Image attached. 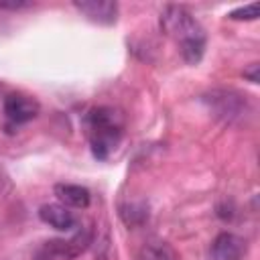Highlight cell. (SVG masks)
I'll return each instance as SVG.
<instances>
[{
	"label": "cell",
	"instance_id": "cell-6",
	"mask_svg": "<svg viewBox=\"0 0 260 260\" xmlns=\"http://www.w3.org/2000/svg\"><path fill=\"white\" fill-rule=\"evenodd\" d=\"M73 6L87 20L95 24H114L118 16V4L110 0H85V2H73Z\"/></svg>",
	"mask_w": 260,
	"mask_h": 260
},
{
	"label": "cell",
	"instance_id": "cell-9",
	"mask_svg": "<svg viewBox=\"0 0 260 260\" xmlns=\"http://www.w3.org/2000/svg\"><path fill=\"white\" fill-rule=\"evenodd\" d=\"M89 244V234H77L71 240H55V242H47L45 250L49 256H57V258H75L79 256Z\"/></svg>",
	"mask_w": 260,
	"mask_h": 260
},
{
	"label": "cell",
	"instance_id": "cell-12",
	"mask_svg": "<svg viewBox=\"0 0 260 260\" xmlns=\"http://www.w3.org/2000/svg\"><path fill=\"white\" fill-rule=\"evenodd\" d=\"M32 2L26 0H0V8L4 10H22V8H30Z\"/></svg>",
	"mask_w": 260,
	"mask_h": 260
},
{
	"label": "cell",
	"instance_id": "cell-8",
	"mask_svg": "<svg viewBox=\"0 0 260 260\" xmlns=\"http://www.w3.org/2000/svg\"><path fill=\"white\" fill-rule=\"evenodd\" d=\"M55 197L61 201V205L65 207H73V209H85L91 201V195L85 187L75 185V183H57L53 187Z\"/></svg>",
	"mask_w": 260,
	"mask_h": 260
},
{
	"label": "cell",
	"instance_id": "cell-13",
	"mask_svg": "<svg viewBox=\"0 0 260 260\" xmlns=\"http://www.w3.org/2000/svg\"><path fill=\"white\" fill-rule=\"evenodd\" d=\"M244 77L252 83H258L260 81V65L258 63H252L248 69H244Z\"/></svg>",
	"mask_w": 260,
	"mask_h": 260
},
{
	"label": "cell",
	"instance_id": "cell-1",
	"mask_svg": "<svg viewBox=\"0 0 260 260\" xmlns=\"http://www.w3.org/2000/svg\"><path fill=\"white\" fill-rule=\"evenodd\" d=\"M87 130H89V144H91L93 156L100 160H106L122 136L120 114L106 106L93 108L87 114Z\"/></svg>",
	"mask_w": 260,
	"mask_h": 260
},
{
	"label": "cell",
	"instance_id": "cell-2",
	"mask_svg": "<svg viewBox=\"0 0 260 260\" xmlns=\"http://www.w3.org/2000/svg\"><path fill=\"white\" fill-rule=\"evenodd\" d=\"M160 28L169 37L179 41V47L193 41H203L205 32L201 24L195 20V16L185 10L183 6H167L160 14Z\"/></svg>",
	"mask_w": 260,
	"mask_h": 260
},
{
	"label": "cell",
	"instance_id": "cell-4",
	"mask_svg": "<svg viewBox=\"0 0 260 260\" xmlns=\"http://www.w3.org/2000/svg\"><path fill=\"white\" fill-rule=\"evenodd\" d=\"M2 110H4V116L8 122H12L14 126L18 124H26L30 120H35L39 116V102L26 93H8L4 98V104H2Z\"/></svg>",
	"mask_w": 260,
	"mask_h": 260
},
{
	"label": "cell",
	"instance_id": "cell-10",
	"mask_svg": "<svg viewBox=\"0 0 260 260\" xmlns=\"http://www.w3.org/2000/svg\"><path fill=\"white\" fill-rule=\"evenodd\" d=\"M140 260H181V258L167 242L152 240L144 244V248L140 250Z\"/></svg>",
	"mask_w": 260,
	"mask_h": 260
},
{
	"label": "cell",
	"instance_id": "cell-7",
	"mask_svg": "<svg viewBox=\"0 0 260 260\" xmlns=\"http://www.w3.org/2000/svg\"><path fill=\"white\" fill-rule=\"evenodd\" d=\"M39 217H41L43 223H47L49 228H53L57 232H71L77 225V217L73 215V211H69V207H65L61 203L41 205Z\"/></svg>",
	"mask_w": 260,
	"mask_h": 260
},
{
	"label": "cell",
	"instance_id": "cell-11",
	"mask_svg": "<svg viewBox=\"0 0 260 260\" xmlns=\"http://www.w3.org/2000/svg\"><path fill=\"white\" fill-rule=\"evenodd\" d=\"M258 12H260V4L258 2H252V4H246L242 8L232 10L228 16L232 20H256L258 18Z\"/></svg>",
	"mask_w": 260,
	"mask_h": 260
},
{
	"label": "cell",
	"instance_id": "cell-5",
	"mask_svg": "<svg viewBox=\"0 0 260 260\" xmlns=\"http://www.w3.org/2000/svg\"><path fill=\"white\" fill-rule=\"evenodd\" d=\"M246 240L232 234L221 232L215 236L209 248V260H242L246 254Z\"/></svg>",
	"mask_w": 260,
	"mask_h": 260
},
{
	"label": "cell",
	"instance_id": "cell-3",
	"mask_svg": "<svg viewBox=\"0 0 260 260\" xmlns=\"http://www.w3.org/2000/svg\"><path fill=\"white\" fill-rule=\"evenodd\" d=\"M203 102L223 122H236L248 114V100L236 89H213L203 98Z\"/></svg>",
	"mask_w": 260,
	"mask_h": 260
}]
</instances>
